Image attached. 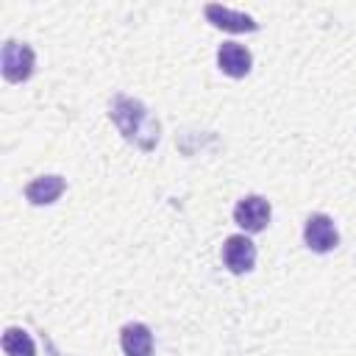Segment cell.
Listing matches in <instances>:
<instances>
[{
	"label": "cell",
	"instance_id": "6da1fadb",
	"mask_svg": "<svg viewBox=\"0 0 356 356\" xmlns=\"http://www.w3.org/2000/svg\"><path fill=\"white\" fill-rule=\"evenodd\" d=\"M108 117L125 136V142L136 145L139 150H153L159 145V120L145 108V103L128 97V95H114L108 103Z\"/></svg>",
	"mask_w": 356,
	"mask_h": 356
},
{
	"label": "cell",
	"instance_id": "7a4b0ae2",
	"mask_svg": "<svg viewBox=\"0 0 356 356\" xmlns=\"http://www.w3.org/2000/svg\"><path fill=\"white\" fill-rule=\"evenodd\" d=\"M33 64H36V56H33V47L25 44V42H14L8 39L3 44V53H0V70H3V78L11 81V83H22L33 75Z\"/></svg>",
	"mask_w": 356,
	"mask_h": 356
},
{
	"label": "cell",
	"instance_id": "3957f363",
	"mask_svg": "<svg viewBox=\"0 0 356 356\" xmlns=\"http://www.w3.org/2000/svg\"><path fill=\"white\" fill-rule=\"evenodd\" d=\"M270 203L261 195H245L242 200H236L234 206V222L245 231V234H259L267 228L270 222Z\"/></svg>",
	"mask_w": 356,
	"mask_h": 356
},
{
	"label": "cell",
	"instance_id": "277c9868",
	"mask_svg": "<svg viewBox=\"0 0 356 356\" xmlns=\"http://www.w3.org/2000/svg\"><path fill=\"white\" fill-rule=\"evenodd\" d=\"M303 242L309 250L314 253H328L337 248L339 242V234H337V225L328 214H312L303 225Z\"/></svg>",
	"mask_w": 356,
	"mask_h": 356
},
{
	"label": "cell",
	"instance_id": "5b68a950",
	"mask_svg": "<svg viewBox=\"0 0 356 356\" xmlns=\"http://www.w3.org/2000/svg\"><path fill=\"white\" fill-rule=\"evenodd\" d=\"M222 261L234 275L250 273L256 264V245L245 234H234L222 242Z\"/></svg>",
	"mask_w": 356,
	"mask_h": 356
},
{
	"label": "cell",
	"instance_id": "8992f818",
	"mask_svg": "<svg viewBox=\"0 0 356 356\" xmlns=\"http://www.w3.org/2000/svg\"><path fill=\"white\" fill-rule=\"evenodd\" d=\"M206 17L214 28H222V31H231V33H253L259 31V22L245 14V11H234L228 6H220V3H209L206 6Z\"/></svg>",
	"mask_w": 356,
	"mask_h": 356
},
{
	"label": "cell",
	"instance_id": "52a82bcc",
	"mask_svg": "<svg viewBox=\"0 0 356 356\" xmlns=\"http://www.w3.org/2000/svg\"><path fill=\"white\" fill-rule=\"evenodd\" d=\"M250 64H253V56L245 44L239 42H222L217 47V67L228 75V78H245L250 72Z\"/></svg>",
	"mask_w": 356,
	"mask_h": 356
},
{
	"label": "cell",
	"instance_id": "ba28073f",
	"mask_svg": "<svg viewBox=\"0 0 356 356\" xmlns=\"http://www.w3.org/2000/svg\"><path fill=\"white\" fill-rule=\"evenodd\" d=\"M120 348L125 356H153V331L145 323H125L120 331Z\"/></svg>",
	"mask_w": 356,
	"mask_h": 356
},
{
	"label": "cell",
	"instance_id": "9c48e42d",
	"mask_svg": "<svg viewBox=\"0 0 356 356\" xmlns=\"http://www.w3.org/2000/svg\"><path fill=\"white\" fill-rule=\"evenodd\" d=\"M64 178L61 175H39V178H33L28 186H25V197H28V203H33V206H50V203H56L58 197H61V192H64Z\"/></svg>",
	"mask_w": 356,
	"mask_h": 356
},
{
	"label": "cell",
	"instance_id": "30bf717a",
	"mask_svg": "<svg viewBox=\"0 0 356 356\" xmlns=\"http://www.w3.org/2000/svg\"><path fill=\"white\" fill-rule=\"evenodd\" d=\"M3 350H6V356H36V345H33L31 334L17 325L3 331Z\"/></svg>",
	"mask_w": 356,
	"mask_h": 356
}]
</instances>
